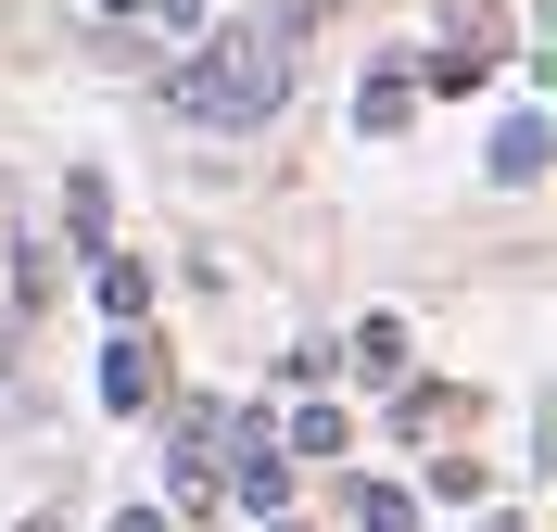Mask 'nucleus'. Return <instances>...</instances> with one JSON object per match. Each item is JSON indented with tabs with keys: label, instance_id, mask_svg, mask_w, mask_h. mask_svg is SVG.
<instances>
[{
	"label": "nucleus",
	"instance_id": "obj_14",
	"mask_svg": "<svg viewBox=\"0 0 557 532\" xmlns=\"http://www.w3.org/2000/svg\"><path fill=\"white\" fill-rule=\"evenodd\" d=\"M152 13H165V26H177V38H190V26H203V0H152Z\"/></svg>",
	"mask_w": 557,
	"mask_h": 532
},
{
	"label": "nucleus",
	"instance_id": "obj_2",
	"mask_svg": "<svg viewBox=\"0 0 557 532\" xmlns=\"http://www.w3.org/2000/svg\"><path fill=\"white\" fill-rule=\"evenodd\" d=\"M228 495H242L253 520H278V507H292V457H278V431H267V419L228 431Z\"/></svg>",
	"mask_w": 557,
	"mask_h": 532
},
{
	"label": "nucleus",
	"instance_id": "obj_10",
	"mask_svg": "<svg viewBox=\"0 0 557 532\" xmlns=\"http://www.w3.org/2000/svg\"><path fill=\"white\" fill-rule=\"evenodd\" d=\"M343 444H355L343 406H292V431H278V457H343Z\"/></svg>",
	"mask_w": 557,
	"mask_h": 532
},
{
	"label": "nucleus",
	"instance_id": "obj_4",
	"mask_svg": "<svg viewBox=\"0 0 557 532\" xmlns=\"http://www.w3.org/2000/svg\"><path fill=\"white\" fill-rule=\"evenodd\" d=\"M152 393H165V355L139 343V330H114V355H102V406H127V419H139Z\"/></svg>",
	"mask_w": 557,
	"mask_h": 532
},
{
	"label": "nucleus",
	"instance_id": "obj_9",
	"mask_svg": "<svg viewBox=\"0 0 557 532\" xmlns=\"http://www.w3.org/2000/svg\"><path fill=\"white\" fill-rule=\"evenodd\" d=\"M102 318H114V330L152 318V267H139V253H102Z\"/></svg>",
	"mask_w": 557,
	"mask_h": 532
},
{
	"label": "nucleus",
	"instance_id": "obj_8",
	"mask_svg": "<svg viewBox=\"0 0 557 532\" xmlns=\"http://www.w3.org/2000/svg\"><path fill=\"white\" fill-rule=\"evenodd\" d=\"M494 177H507V190L545 177V114H507V127H494Z\"/></svg>",
	"mask_w": 557,
	"mask_h": 532
},
{
	"label": "nucleus",
	"instance_id": "obj_13",
	"mask_svg": "<svg viewBox=\"0 0 557 532\" xmlns=\"http://www.w3.org/2000/svg\"><path fill=\"white\" fill-rule=\"evenodd\" d=\"M253 26H267V38H278V51H292V38H305V26H317V0H253Z\"/></svg>",
	"mask_w": 557,
	"mask_h": 532
},
{
	"label": "nucleus",
	"instance_id": "obj_12",
	"mask_svg": "<svg viewBox=\"0 0 557 532\" xmlns=\"http://www.w3.org/2000/svg\"><path fill=\"white\" fill-rule=\"evenodd\" d=\"M102 215H114V190H102V177H76V190H64V228H76V253H114V242H102Z\"/></svg>",
	"mask_w": 557,
	"mask_h": 532
},
{
	"label": "nucleus",
	"instance_id": "obj_16",
	"mask_svg": "<svg viewBox=\"0 0 557 532\" xmlns=\"http://www.w3.org/2000/svg\"><path fill=\"white\" fill-rule=\"evenodd\" d=\"M114 532H165V507H127V520H114Z\"/></svg>",
	"mask_w": 557,
	"mask_h": 532
},
{
	"label": "nucleus",
	"instance_id": "obj_11",
	"mask_svg": "<svg viewBox=\"0 0 557 532\" xmlns=\"http://www.w3.org/2000/svg\"><path fill=\"white\" fill-rule=\"evenodd\" d=\"M355 532H418V495L406 482H355Z\"/></svg>",
	"mask_w": 557,
	"mask_h": 532
},
{
	"label": "nucleus",
	"instance_id": "obj_19",
	"mask_svg": "<svg viewBox=\"0 0 557 532\" xmlns=\"http://www.w3.org/2000/svg\"><path fill=\"white\" fill-rule=\"evenodd\" d=\"M267 532H292V520H267Z\"/></svg>",
	"mask_w": 557,
	"mask_h": 532
},
{
	"label": "nucleus",
	"instance_id": "obj_7",
	"mask_svg": "<svg viewBox=\"0 0 557 532\" xmlns=\"http://www.w3.org/2000/svg\"><path fill=\"white\" fill-rule=\"evenodd\" d=\"M444 51L494 64V51H507V0H444Z\"/></svg>",
	"mask_w": 557,
	"mask_h": 532
},
{
	"label": "nucleus",
	"instance_id": "obj_5",
	"mask_svg": "<svg viewBox=\"0 0 557 532\" xmlns=\"http://www.w3.org/2000/svg\"><path fill=\"white\" fill-rule=\"evenodd\" d=\"M456 419H469L456 381H393V431H406V444H431V431H456Z\"/></svg>",
	"mask_w": 557,
	"mask_h": 532
},
{
	"label": "nucleus",
	"instance_id": "obj_15",
	"mask_svg": "<svg viewBox=\"0 0 557 532\" xmlns=\"http://www.w3.org/2000/svg\"><path fill=\"white\" fill-rule=\"evenodd\" d=\"M13 330H26V305H0V368H13Z\"/></svg>",
	"mask_w": 557,
	"mask_h": 532
},
{
	"label": "nucleus",
	"instance_id": "obj_3",
	"mask_svg": "<svg viewBox=\"0 0 557 532\" xmlns=\"http://www.w3.org/2000/svg\"><path fill=\"white\" fill-rule=\"evenodd\" d=\"M330 368H355L368 393H393V381H406V318H368V330H343V355H330Z\"/></svg>",
	"mask_w": 557,
	"mask_h": 532
},
{
	"label": "nucleus",
	"instance_id": "obj_18",
	"mask_svg": "<svg viewBox=\"0 0 557 532\" xmlns=\"http://www.w3.org/2000/svg\"><path fill=\"white\" fill-rule=\"evenodd\" d=\"M102 13H139V0H102Z\"/></svg>",
	"mask_w": 557,
	"mask_h": 532
},
{
	"label": "nucleus",
	"instance_id": "obj_1",
	"mask_svg": "<svg viewBox=\"0 0 557 532\" xmlns=\"http://www.w3.org/2000/svg\"><path fill=\"white\" fill-rule=\"evenodd\" d=\"M165 102L203 114V127H267V114L292 102V51L253 26V13H242V26H203V38H190V64L165 76Z\"/></svg>",
	"mask_w": 557,
	"mask_h": 532
},
{
	"label": "nucleus",
	"instance_id": "obj_6",
	"mask_svg": "<svg viewBox=\"0 0 557 532\" xmlns=\"http://www.w3.org/2000/svg\"><path fill=\"white\" fill-rule=\"evenodd\" d=\"M406 114H418V64H381L368 89H355V127H368V140H393Z\"/></svg>",
	"mask_w": 557,
	"mask_h": 532
},
{
	"label": "nucleus",
	"instance_id": "obj_17",
	"mask_svg": "<svg viewBox=\"0 0 557 532\" xmlns=\"http://www.w3.org/2000/svg\"><path fill=\"white\" fill-rule=\"evenodd\" d=\"M0 253H13V177H0Z\"/></svg>",
	"mask_w": 557,
	"mask_h": 532
}]
</instances>
